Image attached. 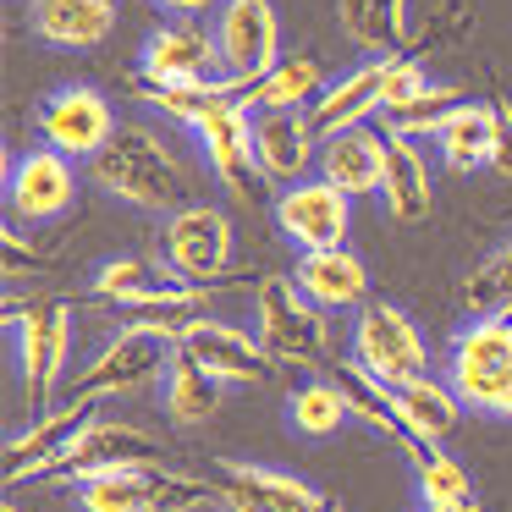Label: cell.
<instances>
[{"label":"cell","mask_w":512,"mask_h":512,"mask_svg":"<svg viewBox=\"0 0 512 512\" xmlns=\"http://www.w3.org/2000/svg\"><path fill=\"white\" fill-rule=\"evenodd\" d=\"M463 298L474 314H507L512 320V237L496 243L463 281Z\"/></svg>","instance_id":"e575fe53"},{"label":"cell","mask_w":512,"mask_h":512,"mask_svg":"<svg viewBox=\"0 0 512 512\" xmlns=\"http://www.w3.org/2000/svg\"><path fill=\"white\" fill-rule=\"evenodd\" d=\"M166 276L171 270L160 265H149V259H133V254H122V259H105L100 270H94V281H89V292L94 298H105V303H133V298H144V292H155V287H166Z\"/></svg>","instance_id":"d590c367"},{"label":"cell","mask_w":512,"mask_h":512,"mask_svg":"<svg viewBox=\"0 0 512 512\" xmlns=\"http://www.w3.org/2000/svg\"><path fill=\"white\" fill-rule=\"evenodd\" d=\"M177 347L188 358H199L226 391L232 386H259V380H270V364H276L270 347L259 342V331H243V325H226V320H199Z\"/></svg>","instance_id":"e0dca14e"},{"label":"cell","mask_w":512,"mask_h":512,"mask_svg":"<svg viewBox=\"0 0 512 512\" xmlns=\"http://www.w3.org/2000/svg\"><path fill=\"white\" fill-rule=\"evenodd\" d=\"M336 23L369 56H402V45H408V0H336Z\"/></svg>","instance_id":"f1b7e54d"},{"label":"cell","mask_w":512,"mask_h":512,"mask_svg":"<svg viewBox=\"0 0 512 512\" xmlns=\"http://www.w3.org/2000/svg\"><path fill=\"white\" fill-rule=\"evenodd\" d=\"M463 105H468L463 89H452V83H424L413 100L380 111V133L386 138H435Z\"/></svg>","instance_id":"1f68e13d"},{"label":"cell","mask_w":512,"mask_h":512,"mask_svg":"<svg viewBox=\"0 0 512 512\" xmlns=\"http://www.w3.org/2000/svg\"><path fill=\"white\" fill-rule=\"evenodd\" d=\"M138 83L155 89H182V83H226L221 78V45L215 28L199 17H171L138 50Z\"/></svg>","instance_id":"ba28073f"},{"label":"cell","mask_w":512,"mask_h":512,"mask_svg":"<svg viewBox=\"0 0 512 512\" xmlns=\"http://www.w3.org/2000/svg\"><path fill=\"white\" fill-rule=\"evenodd\" d=\"M6 512H17V507H6Z\"/></svg>","instance_id":"60d3db41"},{"label":"cell","mask_w":512,"mask_h":512,"mask_svg":"<svg viewBox=\"0 0 512 512\" xmlns=\"http://www.w3.org/2000/svg\"><path fill=\"white\" fill-rule=\"evenodd\" d=\"M12 342H17L28 397L45 402L56 391V380L67 375V358H72V309L61 298H34L28 309L12 314Z\"/></svg>","instance_id":"4fadbf2b"},{"label":"cell","mask_w":512,"mask_h":512,"mask_svg":"<svg viewBox=\"0 0 512 512\" xmlns=\"http://www.w3.org/2000/svg\"><path fill=\"white\" fill-rule=\"evenodd\" d=\"M226 386L210 375V369L199 364V358H188L182 347H171V369L166 380H160V402H166V413L177 424H204L215 408H221Z\"/></svg>","instance_id":"4dcf8cb0"},{"label":"cell","mask_w":512,"mask_h":512,"mask_svg":"<svg viewBox=\"0 0 512 512\" xmlns=\"http://www.w3.org/2000/svg\"><path fill=\"white\" fill-rule=\"evenodd\" d=\"M34 127H39V138H45L56 155L94 160L116 138V127H122V122H116L111 100H105L100 89H89V83H67V89H56V94L39 100Z\"/></svg>","instance_id":"8fae6325"},{"label":"cell","mask_w":512,"mask_h":512,"mask_svg":"<svg viewBox=\"0 0 512 512\" xmlns=\"http://www.w3.org/2000/svg\"><path fill=\"white\" fill-rule=\"evenodd\" d=\"M424 512H479V501H430Z\"/></svg>","instance_id":"ab89813d"},{"label":"cell","mask_w":512,"mask_h":512,"mask_svg":"<svg viewBox=\"0 0 512 512\" xmlns=\"http://www.w3.org/2000/svg\"><path fill=\"white\" fill-rule=\"evenodd\" d=\"M353 364H364L375 380H386L391 391L408 380L430 375V342H424L419 320L397 303H364L353 320Z\"/></svg>","instance_id":"5b68a950"},{"label":"cell","mask_w":512,"mask_h":512,"mask_svg":"<svg viewBox=\"0 0 512 512\" xmlns=\"http://www.w3.org/2000/svg\"><path fill=\"white\" fill-rule=\"evenodd\" d=\"M380 111H386V56H369V61H358L353 72L331 78V89H325L309 111V127L325 144V138L347 133V127L380 122Z\"/></svg>","instance_id":"ffe728a7"},{"label":"cell","mask_w":512,"mask_h":512,"mask_svg":"<svg viewBox=\"0 0 512 512\" xmlns=\"http://www.w3.org/2000/svg\"><path fill=\"white\" fill-rule=\"evenodd\" d=\"M199 149H204V160H210V177L221 182L226 193H254L259 182H265V171H259V160H254V111H248L243 94H232V100L199 127Z\"/></svg>","instance_id":"ac0fdd59"},{"label":"cell","mask_w":512,"mask_h":512,"mask_svg":"<svg viewBox=\"0 0 512 512\" xmlns=\"http://www.w3.org/2000/svg\"><path fill=\"white\" fill-rule=\"evenodd\" d=\"M166 369H171V342H160V336H149V331L122 325V331H116L111 342H105L100 353H94L89 364L78 369L72 391H78V397H89V402L133 397V391H144L149 380H160Z\"/></svg>","instance_id":"30bf717a"},{"label":"cell","mask_w":512,"mask_h":512,"mask_svg":"<svg viewBox=\"0 0 512 512\" xmlns=\"http://www.w3.org/2000/svg\"><path fill=\"white\" fill-rule=\"evenodd\" d=\"M138 94H144L149 111H160V116H171L177 127L199 133V127L210 122V116L221 111L237 89H226V83H182V89H155V83H138Z\"/></svg>","instance_id":"836d02e7"},{"label":"cell","mask_w":512,"mask_h":512,"mask_svg":"<svg viewBox=\"0 0 512 512\" xmlns=\"http://www.w3.org/2000/svg\"><path fill=\"white\" fill-rule=\"evenodd\" d=\"M446 380L468 413L512 419V320L507 314H474L446 347Z\"/></svg>","instance_id":"7a4b0ae2"},{"label":"cell","mask_w":512,"mask_h":512,"mask_svg":"<svg viewBox=\"0 0 512 512\" xmlns=\"http://www.w3.org/2000/svg\"><path fill=\"white\" fill-rule=\"evenodd\" d=\"M287 424L298 435H309V441H325V435H336L342 424H353V408H347L336 380H309V386H298L287 397Z\"/></svg>","instance_id":"d6a6232c"},{"label":"cell","mask_w":512,"mask_h":512,"mask_svg":"<svg viewBox=\"0 0 512 512\" xmlns=\"http://www.w3.org/2000/svg\"><path fill=\"white\" fill-rule=\"evenodd\" d=\"M397 413H402V424H408V435L419 446H441L468 408H463V397L452 391L446 375H424V380L397 386Z\"/></svg>","instance_id":"4316f807"},{"label":"cell","mask_w":512,"mask_h":512,"mask_svg":"<svg viewBox=\"0 0 512 512\" xmlns=\"http://www.w3.org/2000/svg\"><path fill=\"white\" fill-rule=\"evenodd\" d=\"M380 204L391 221L413 226L435 204V177H430V149L419 138H386V177H380Z\"/></svg>","instance_id":"603a6c76"},{"label":"cell","mask_w":512,"mask_h":512,"mask_svg":"<svg viewBox=\"0 0 512 512\" xmlns=\"http://www.w3.org/2000/svg\"><path fill=\"white\" fill-rule=\"evenodd\" d=\"M127 468H166V446H160L155 435H144L138 424L94 413L89 430H83L78 441H72V452L61 457L56 479H67V485L78 490L100 474H127Z\"/></svg>","instance_id":"7c38bea8"},{"label":"cell","mask_w":512,"mask_h":512,"mask_svg":"<svg viewBox=\"0 0 512 512\" xmlns=\"http://www.w3.org/2000/svg\"><path fill=\"white\" fill-rule=\"evenodd\" d=\"M496 144H501V116H496V105H479V100H468L463 111L435 133V155L452 171L496 166Z\"/></svg>","instance_id":"83f0119b"},{"label":"cell","mask_w":512,"mask_h":512,"mask_svg":"<svg viewBox=\"0 0 512 512\" xmlns=\"http://www.w3.org/2000/svg\"><path fill=\"white\" fill-rule=\"evenodd\" d=\"M160 265L171 270V281L188 287H215L232 270V221L221 204H182L166 215L160 232Z\"/></svg>","instance_id":"8992f818"},{"label":"cell","mask_w":512,"mask_h":512,"mask_svg":"<svg viewBox=\"0 0 512 512\" xmlns=\"http://www.w3.org/2000/svg\"><path fill=\"white\" fill-rule=\"evenodd\" d=\"M116 28V0H28V34L56 50H94Z\"/></svg>","instance_id":"44dd1931"},{"label":"cell","mask_w":512,"mask_h":512,"mask_svg":"<svg viewBox=\"0 0 512 512\" xmlns=\"http://www.w3.org/2000/svg\"><path fill=\"white\" fill-rule=\"evenodd\" d=\"M89 177L100 193L133 210H182V166L166 149V138L144 122L116 127V138L89 160Z\"/></svg>","instance_id":"6da1fadb"},{"label":"cell","mask_w":512,"mask_h":512,"mask_svg":"<svg viewBox=\"0 0 512 512\" xmlns=\"http://www.w3.org/2000/svg\"><path fill=\"white\" fill-rule=\"evenodd\" d=\"M496 116H501V144H496V171L512 177V105L496 100Z\"/></svg>","instance_id":"74e56055"},{"label":"cell","mask_w":512,"mask_h":512,"mask_svg":"<svg viewBox=\"0 0 512 512\" xmlns=\"http://www.w3.org/2000/svg\"><path fill=\"white\" fill-rule=\"evenodd\" d=\"M210 496V479H188L177 468H127L78 485V512H182Z\"/></svg>","instance_id":"9c48e42d"},{"label":"cell","mask_w":512,"mask_h":512,"mask_svg":"<svg viewBox=\"0 0 512 512\" xmlns=\"http://www.w3.org/2000/svg\"><path fill=\"white\" fill-rule=\"evenodd\" d=\"M210 496L221 501V512H342L309 479L270 468V463H237V457L215 463Z\"/></svg>","instance_id":"52a82bcc"},{"label":"cell","mask_w":512,"mask_h":512,"mask_svg":"<svg viewBox=\"0 0 512 512\" xmlns=\"http://www.w3.org/2000/svg\"><path fill=\"white\" fill-rule=\"evenodd\" d=\"M336 386H342V397H347V408H353V419H358V424H369L375 435H386L391 446H402V452H408L413 463H419L424 446L408 435V424H402V413H397V391H391L386 380H375L364 364L342 358V364H336Z\"/></svg>","instance_id":"484cf974"},{"label":"cell","mask_w":512,"mask_h":512,"mask_svg":"<svg viewBox=\"0 0 512 512\" xmlns=\"http://www.w3.org/2000/svg\"><path fill=\"white\" fill-rule=\"evenodd\" d=\"M215 45H221V78L226 89L248 94L276 72L281 61V17L270 0H221L215 12Z\"/></svg>","instance_id":"277c9868"},{"label":"cell","mask_w":512,"mask_h":512,"mask_svg":"<svg viewBox=\"0 0 512 512\" xmlns=\"http://www.w3.org/2000/svg\"><path fill=\"white\" fill-rule=\"evenodd\" d=\"M254 160L265 182H303L320 171V133L309 127V111H254Z\"/></svg>","instance_id":"d6986e66"},{"label":"cell","mask_w":512,"mask_h":512,"mask_svg":"<svg viewBox=\"0 0 512 512\" xmlns=\"http://www.w3.org/2000/svg\"><path fill=\"white\" fill-rule=\"evenodd\" d=\"M94 413H100V402L72 397V402H61V408L39 413L28 430H17L12 441H6V485H23V479H34V474H56L61 457H67L72 441L89 430Z\"/></svg>","instance_id":"2e32d148"},{"label":"cell","mask_w":512,"mask_h":512,"mask_svg":"<svg viewBox=\"0 0 512 512\" xmlns=\"http://www.w3.org/2000/svg\"><path fill=\"white\" fill-rule=\"evenodd\" d=\"M298 287L320 303L325 314L342 309H364L369 292V265L353 254V248H314V254H298Z\"/></svg>","instance_id":"d4e9b609"},{"label":"cell","mask_w":512,"mask_h":512,"mask_svg":"<svg viewBox=\"0 0 512 512\" xmlns=\"http://www.w3.org/2000/svg\"><path fill=\"white\" fill-rule=\"evenodd\" d=\"M254 331L276 364L314 369L331 358V314L298 287V276H265L254 287Z\"/></svg>","instance_id":"3957f363"},{"label":"cell","mask_w":512,"mask_h":512,"mask_svg":"<svg viewBox=\"0 0 512 512\" xmlns=\"http://www.w3.org/2000/svg\"><path fill=\"white\" fill-rule=\"evenodd\" d=\"M116 314H122V325H133V331H149V336H160V342L177 347L199 320H210V287L166 281V287H155V292H144V298L122 303Z\"/></svg>","instance_id":"cb8c5ba5"},{"label":"cell","mask_w":512,"mask_h":512,"mask_svg":"<svg viewBox=\"0 0 512 512\" xmlns=\"http://www.w3.org/2000/svg\"><path fill=\"white\" fill-rule=\"evenodd\" d=\"M413 479H419V501H474V479L457 457H446L441 446H424L419 463H413Z\"/></svg>","instance_id":"8d00e7d4"},{"label":"cell","mask_w":512,"mask_h":512,"mask_svg":"<svg viewBox=\"0 0 512 512\" xmlns=\"http://www.w3.org/2000/svg\"><path fill=\"white\" fill-rule=\"evenodd\" d=\"M276 226L292 248L314 254V248H347L353 232V199L331 188L325 177H303L276 193Z\"/></svg>","instance_id":"5bb4252c"},{"label":"cell","mask_w":512,"mask_h":512,"mask_svg":"<svg viewBox=\"0 0 512 512\" xmlns=\"http://www.w3.org/2000/svg\"><path fill=\"white\" fill-rule=\"evenodd\" d=\"M155 6H160L166 17H204L215 0H155Z\"/></svg>","instance_id":"f35d334b"},{"label":"cell","mask_w":512,"mask_h":512,"mask_svg":"<svg viewBox=\"0 0 512 512\" xmlns=\"http://www.w3.org/2000/svg\"><path fill=\"white\" fill-rule=\"evenodd\" d=\"M6 204H12V215L28 226L61 221V215L78 204V171H72V160L56 155L50 144L17 155L12 166H6Z\"/></svg>","instance_id":"9a60e30c"},{"label":"cell","mask_w":512,"mask_h":512,"mask_svg":"<svg viewBox=\"0 0 512 512\" xmlns=\"http://www.w3.org/2000/svg\"><path fill=\"white\" fill-rule=\"evenodd\" d=\"M325 89H331V72L320 56H281L276 72L248 94V111H314Z\"/></svg>","instance_id":"f546056e"},{"label":"cell","mask_w":512,"mask_h":512,"mask_svg":"<svg viewBox=\"0 0 512 512\" xmlns=\"http://www.w3.org/2000/svg\"><path fill=\"white\" fill-rule=\"evenodd\" d=\"M320 177L331 182V188H342L347 199L380 193V177H386V133H380V127H347V133L325 138L320 144Z\"/></svg>","instance_id":"7402d4cb"}]
</instances>
